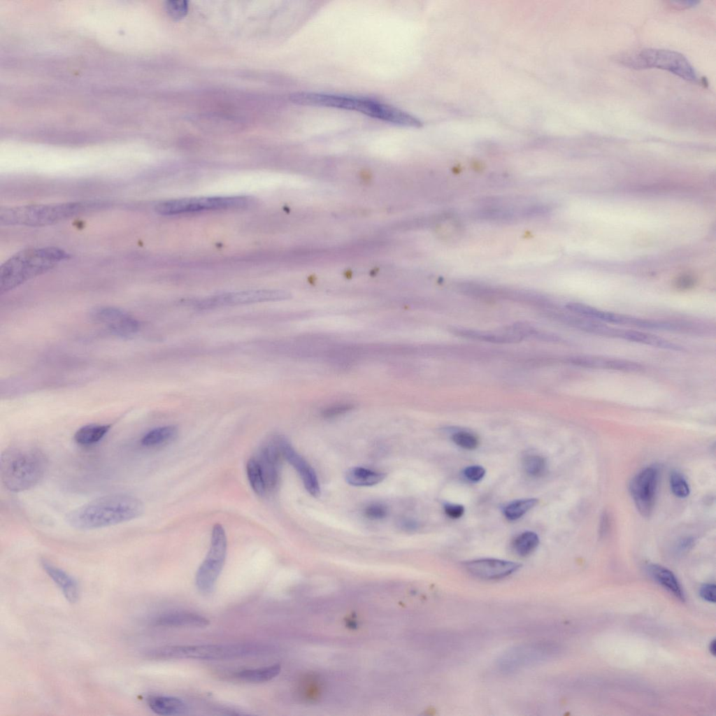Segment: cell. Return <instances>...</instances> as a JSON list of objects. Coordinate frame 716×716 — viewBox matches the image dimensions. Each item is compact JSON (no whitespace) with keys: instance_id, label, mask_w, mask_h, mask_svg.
Instances as JSON below:
<instances>
[{"instance_id":"cell-1","label":"cell","mask_w":716,"mask_h":716,"mask_svg":"<svg viewBox=\"0 0 716 716\" xmlns=\"http://www.w3.org/2000/svg\"><path fill=\"white\" fill-rule=\"evenodd\" d=\"M143 512L140 499L128 494L107 495L70 512L66 521L78 529L103 528L134 520Z\"/></svg>"},{"instance_id":"cell-2","label":"cell","mask_w":716,"mask_h":716,"mask_svg":"<svg viewBox=\"0 0 716 716\" xmlns=\"http://www.w3.org/2000/svg\"><path fill=\"white\" fill-rule=\"evenodd\" d=\"M47 466V458L38 448L26 445L13 446L1 456V480L11 492L26 491L40 482Z\"/></svg>"},{"instance_id":"cell-3","label":"cell","mask_w":716,"mask_h":716,"mask_svg":"<svg viewBox=\"0 0 716 716\" xmlns=\"http://www.w3.org/2000/svg\"><path fill=\"white\" fill-rule=\"evenodd\" d=\"M69 255L48 247L23 250L8 259L0 268V293L7 292L51 269Z\"/></svg>"},{"instance_id":"cell-4","label":"cell","mask_w":716,"mask_h":716,"mask_svg":"<svg viewBox=\"0 0 716 716\" xmlns=\"http://www.w3.org/2000/svg\"><path fill=\"white\" fill-rule=\"evenodd\" d=\"M271 647L257 643H235L191 645H165L152 649L145 656L150 659H187L228 660L268 654Z\"/></svg>"},{"instance_id":"cell-5","label":"cell","mask_w":716,"mask_h":716,"mask_svg":"<svg viewBox=\"0 0 716 716\" xmlns=\"http://www.w3.org/2000/svg\"><path fill=\"white\" fill-rule=\"evenodd\" d=\"M289 100L297 105L336 108L361 113L368 117L394 124L399 118V109L371 99L348 95L298 92L290 94Z\"/></svg>"},{"instance_id":"cell-6","label":"cell","mask_w":716,"mask_h":716,"mask_svg":"<svg viewBox=\"0 0 716 716\" xmlns=\"http://www.w3.org/2000/svg\"><path fill=\"white\" fill-rule=\"evenodd\" d=\"M92 207V203L71 202L5 208L0 210V222L4 225L44 226L81 214Z\"/></svg>"},{"instance_id":"cell-7","label":"cell","mask_w":716,"mask_h":716,"mask_svg":"<svg viewBox=\"0 0 716 716\" xmlns=\"http://www.w3.org/2000/svg\"><path fill=\"white\" fill-rule=\"evenodd\" d=\"M620 61L633 69H660L686 80L697 81L696 72L688 59L681 53L673 50L647 48L624 56Z\"/></svg>"},{"instance_id":"cell-8","label":"cell","mask_w":716,"mask_h":716,"mask_svg":"<svg viewBox=\"0 0 716 716\" xmlns=\"http://www.w3.org/2000/svg\"><path fill=\"white\" fill-rule=\"evenodd\" d=\"M253 203V198L248 196L183 198L162 201L156 205L155 211L162 215H175L203 210L245 208Z\"/></svg>"},{"instance_id":"cell-9","label":"cell","mask_w":716,"mask_h":716,"mask_svg":"<svg viewBox=\"0 0 716 716\" xmlns=\"http://www.w3.org/2000/svg\"><path fill=\"white\" fill-rule=\"evenodd\" d=\"M227 540L220 524L214 525L209 550L195 576L196 587L203 594H210L223 568L227 556Z\"/></svg>"},{"instance_id":"cell-10","label":"cell","mask_w":716,"mask_h":716,"mask_svg":"<svg viewBox=\"0 0 716 716\" xmlns=\"http://www.w3.org/2000/svg\"><path fill=\"white\" fill-rule=\"evenodd\" d=\"M287 294L276 289H248L230 292L210 296L195 302L200 309H210L223 306H238L259 302L284 299Z\"/></svg>"},{"instance_id":"cell-11","label":"cell","mask_w":716,"mask_h":716,"mask_svg":"<svg viewBox=\"0 0 716 716\" xmlns=\"http://www.w3.org/2000/svg\"><path fill=\"white\" fill-rule=\"evenodd\" d=\"M659 478L658 468L648 466L638 472L631 480L629 490L638 512L648 517L653 511Z\"/></svg>"},{"instance_id":"cell-12","label":"cell","mask_w":716,"mask_h":716,"mask_svg":"<svg viewBox=\"0 0 716 716\" xmlns=\"http://www.w3.org/2000/svg\"><path fill=\"white\" fill-rule=\"evenodd\" d=\"M90 317L112 334L123 338L131 337L139 329L138 320L120 308L108 306L96 307L91 310Z\"/></svg>"},{"instance_id":"cell-13","label":"cell","mask_w":716,"mask_h":716,"mask_svg":"<svg viewBox=\"0 0 716 716\" xmlns=\"http://www.w3.org/2000/svg\"><path fill=\"white\" fill-rule=\"evenodd\" d=\"M466 570L472 575L482 580H498L517 571L521 564L517 562L493 558H482L466 561Z\"/></svg>"},{"instance_id":"cell-14","label":"cell","mask_w":716,"mask_h":716,"mask_svg":"<svg viewBox=\"0 0 716 716\" xmlns=\"http://www.w3.org/2000/svg\"><path fill=\"white\" fill-rule=\"evenodd\" d=\"M281 454L299 474L303 485L313 496L320 494V484L313 468L282 437H278Z\"/></svg>"},{"instance_id":"cell-15","label":"cell","mask_w":716,"mask_h":716,"mask_svg":"<svg viewBox=\"0 0 716 716\" xmlns=\"http://www.w3.org/2000/svg\"><path fill=\"white\" fill-rule=\"evenodd\" d=\"M281 454L278 438L266 444L256 459L259 464L266 490H273L278 485Z\"/></svg>"},{"instance_id":"cell-16","label":"cell","mask_w":716,"mask_h":716,"mask_svg":"<svg viewBox=\"0 0 716 716\" xmlns=\"http://www.w3.org/2000/svg\"><path fill=\"white\" fill-rule=\"evenodd\" d=\"M567 362L585 368H603L622 371H638L642 369L638 363L629 360L593 356H575L567 359Z\"/></svg>"},{"instance_id":"cell-17","label":"cell","mask_w":716,"mask_h":716,"mask_svg":"<svg viewBox=\"0 0 716 716\" xmlns=\"http://www.w3.org/2000/svg\"><path fill=\"white\" fill-rule=\"evenodd\" d=\"M154 624L164 627H205L209 624V620L193 612L172 611L157 616Z\"/></svg>"},{"instance_id":"cell-18","label":"cell","mask_w":716,"mask_h":716,"mask_svg":"<svg viewBox=\"0 0 716 716\" xmlns=\"http://www.w3.org/2000/svg\"><path fill=\"white\" fill-rule=\"evenodd\" d=\"M41 562L43 570L59 587L66 599L71 603L77 602L79 599L80 590L76 580L64 570L45 559H42Z\"/></svg>"},{"instance_id":"cell-19","label":"cell","mask_w":716,"mask_h":716,"mask_svg":"<svg viewBox=\"0 0 716 716\" xmlns=\"http://www.w3.org/2000/svg\"><path fill=\"white\" fill-rule=\"evenodd\" d=\"M454 334L462 337L496 343H508L522 341L524 337L512 326L506 329V331L492 332L479 330L454 328L451 329Z\"/></svg>"},{"instance_id":"cell-20","label":"cell","mask_w":716,"mask_h":716,"mask_svg":"<svg viewBox=\"0 0 716 716\" xmlns=\"http://www.w3.org/2000/svg\"><path fill=\"white\" fill-rule=\"evenodd\" d=\"M192 122L199 128L208 131H234L242 128L238 120L219 115H198Z\"/></svg>"},{"instance_id":"cell-21","label":"cell","mask_w":716,"mask_h":716,"mask_svg":"<svg viewBox=\"0 0 716 716\" xmlns=\"http://www.w3.org/2000/svg\"><path fill=\"white\" fill-rule=\"evenodd\" d=\"M149 708L159 715H180L187 711L186 703L177 697L152 695L147 698Z\"/></svg>"},{"instance_id":"cell-22","label":"cell","mask_w":716,"mask_h":716,"mask_svg":"<svg viewBox=\"0 0 716 716\" xmlns=\"http://www.w3.org/2000/svg\"><path fill=\"white\" fill-rule=\"evenodd\" d=\"M647 572L654 580L672 594L675 598L681 601L685 600L683 589L678 580L671 571L660 565L650 564L647 566Z\"/></svg>"},{"instance_id":"cell-23","label":"cell","mask_w":716,"mask_h":716,"mask_svg":"<svg viewBox=\"0 0 716 716\" xmlns=\"http://www.w3.org/2000/svg\"><path fill=\"white\" fill-rule=\"evenodd\" d=\"M617 338L664 349L681 350V346L655 335L640 331L620 329Z\"/></svg>"},{"instance_id":"cell-24","label":"cell","mask_w":716,"mask_h":716,"mask_svg":"<svg viewBox=\"0 0 716 716\" xmlns=\"http://www.w3.org/2000/svg\"><path fill=\"white\" fill-rule=\"evenodd\" d=\"M542 646L523 647L513 650L505 655L501 659V666L507 668H512L529 664L534 660L540 659L543 657Z\"/></svg>"},{"instance_id":"cell-25","label":"cell","mask_w":716,"mask_h":716,"mask_svg":"<svg viewBox=\"0 0 716 716\" xmlns=\"http://www.w3.org/2000/svg\"><path fill=\"white\" fill-rule=\"evenodd\" d=\"M280 672L279 664H273L255 668H248L236 672L234 678L248 683H262L275 678Z\"/></svg>"},{"instance_id":"cell-26","label":"cell","mask_w":716,"mask_h":716,"mask_svg":"<svg viewBox=\"0 0 716 716\" xmlns=\"http://www.w3.org/2000/svg\"><path fill=\"white\" fill-rule=\"evenodd\" d=\"M382 473L363 467H354L345 473L346 482L356 487H368L377 485L385 479Z\"/></svg>"},{"instance_id":"cell-27","label":"cell","mask_w":716,"mask_h":716,"mask_svg":"<svg viewBox=\"0 0 716 716\" xmlns=\"http://www.w3.org/2000/svg\"><path fill=\"white\" fill-rule=\"evenodd\" d=\"M110 429V425L109 424H87L76 431L74 434V440L80 445H92L99 442Z\"/></svg>"},{"instance_id":"cell-28","label":"cell","mask_w":716,"mask_h":716,"mask_svg":"<svg viewBox=\"0 0 716 716\" xmlns=\"http://www.w3.org/2000/svg\"><path fill=\"white\" fill-rule=\"evenodd\" d=\"M177 433L178 429L173 425L157 427L147 432L142 437L141 443L146 447L157 446L173 439Z\"/></svg>"},{"instance_id":"cell-29","label":"cell","mask_w":716,"mask_h":716,"mask_svg":"<svg viewBox=\"0 0 716 716\" xmlns=\"http://www.w3.org/2000/svg\"><path fill=\"white\" fill-rule=\"evenodd\" d=\"M539 544L538 535L530 531H524L517 536L513 540L512 546L514 552L519 556L526 557L531 554Z\"/></svg>"},{"instance_id":"cell-30","label":"cell","mask_w":716,"mask_h":716,"mask_svg":"<svg viewBox=\"0 0 716 716\" xmlns=\"http://www.w3.org/2000/svg\"><path fill=\"white\" fill-rule=\"evenodd\" d=\"M538 503L536 498L519 499L510 502L503 508V514L509 520H516L535 507Z\"/></svg>"},{"instance_id":"cell-31","label":"cell","mask_w":716,"mask_h":716,"mask_svg":"<svg viewBox=\"0 0 716 716\" xmlns=\"http://www.w3.org/2000/svg\"><path fill=\"white\" fill-rule=\"evenodd\" d=\"M246 468L248 478L254 492L259 496L264 495L266 489L257 460L255 458L249 459Z\"/></svg>"},{"instance_id":"cell-32","label":"cell","mask_w":716,"mask_h":716,"mask_svg":"<svg viewBox=\"0 0 716 716\" xmlns=\"http://www.w3.org/2000/svg\"><path fill=\"white\" fill-rule=\"evenodd\" d=\"M546 467V461L542 456L528 455L523 459V468L525 472L531 476H541L545 472Z\"/></svg>"},{"instance_id":"cell-33","label":"cell","mask_w":716,"mask_h":716,"mask_svg":"<svg viewBox=\"0 0 716 716\" xmlns=\"http://www.w3.org/2000/svg\"><path fill=\"white\" fill-rule=\"evenodd\" d=\"M670 485L673 494L679 498H685L689 494V485L684 476L678 471H673L670 476Z\"/></svg>"},{"instance_id":"cell-34","label":"cell","mask_w":716,"mask_h":716,"mask_svg":"<svg viewBox=\"0 0 716 716\" xmlns=\"http://www.w3.org/2000/svg\"><path fill=\"white\" fill-rule=\"evenodd\" d=\"M453 442L465 450H474L479 444L478 438L466 431H457L452 435Z\"/></svg>"},{"instance_id":"cell-35","label":"cell","mask_w":716,"mask_h":716,"mask_svg":"<svg viewBox=\"0 0 716 716\" xmlns=\"http://www.w3.org/2000/svg\"><path fill=\"white\" fill-rule=\"evenodd\" d=\"M165 8L168 15L174 20L182 19L188 13V2L185 0H169Z\"/></svg>"},{"instance_id":"cell-36","label":"cell","mask_w":716,"mask_h":716,"mask_svg":"<svg viewBox=\"0 0 716 716\" xmlns=\"http://www.w3.org/2000/svg\"><path fill=\"white\" fill-rule=\"evenodd\" d=\"M464 475L471 482H478L485 476V469L479 465L469 466L464 470Z\"/></svg>"},{"instance_id":"cell-37","label":"cell","mask_w":716,"mask_h":716,"mask_svg":"<svg viewBox=\"0 0 716 716\" xmlns=\"http://www.w3.org/2000/svg\"><path fill=\"white\" fill-rule=\"evenodd\" d=\"M364 515L369 519L379 520L386 516L387 510L385 506L380 504L373 503L366 508Z\"/></svg>"},{"instance_id":"cell-38","label":"cell","mask_w":716,"mask_h":716,"mask_svg":"<svg viewBox=\"0 0 716 716\" xmlns=\"http://www.w3.org/2000/svg\"><path fill=\"white\" fill-rule=\"evenodd\" d=\"M701 597L710 603L715 602V585L708 583L702 585L699 590Z\"/></svg>"},{"instance_id":"cell-39","label":"cell","mask_w":716,"mask_h":716,"mask_svg":"<svg viewBox=\"0 0 716 716\" xmlns=\"http://www.w3.org/2000/svg\"><path fill=\"white\" fill-rule=\"evenodd\" d=\"M445 514L452 519H458L464 513L463 506L455 503H446L444 505Z\"/></svg>"},{"instance_id":"cell-40","label":"cell","mask_w":716,"mask_h":716,"mask_svg":"<svg viewBox=\"0 0 716 716\" xmlns=\"http://www.w3.org/2000/svg\"><path fill=\"white\" fill-rule=\"evenodd\" d=\"M350 409H351V406L350 405L338 404L324 410L322 412V415L324 417H333L341 414L345 413Z\"/></svg>"},{"instance_id":"cell-41","label":"cell","mask_w":716,"mask_h":716,"mask_svg":"<svg viewBox=\"0 0 716 716\" xmlns=\"http://www.w3.org/2000/svg\"><path fill=\"white\" fill-rule=\"evenodd\" d=\"M610 520L609 516L606 512L603 513L601 517L600 525H599V535L600 537H603L609 529Z\"/></svg>"},{"instance_id":"cell-42","label":"cell","mask_w":716,"mask_h":716,"mask_svg":"<svg viewBox=\"0 0 716 716\" xmlns=\"http://www.w3.org/2000/svg\"><path fill=\"white\" fill-rule=\"evenodd\" d=\"M698 1H671L669 6L675 9H684L689 7H692L698 3Z\"/></svg>"},{"instance_id":"cell-43","label":"cell","mask_w":716,"mask_h":716,"mask_svg":"<svg viewBox=\"0 0 716 716\" xmlns=\"http://www.w3.org/2000/svg\"><path fill=\"white\" fill-rule=\"evenodd\" d=\"M694 540L692 538L687 537L680 540L679 543V548L681 550H686L693 546Z\"/></svg>"},{"instance_id":"cell-44","label":"cell","mask_w":716,"mask_h":716,"mask_svg":"<svg viewBox=\"0 0 716 716\" xmlns=\"http://www.w3.org/2000/svg\"><path fill=\"white\" fill-rule=\"evenodd\" d=\"M692 283H693V280L692 278H690L689 276L682 277L678 281L679 285L680 287H687L689 285H692Z\"/></svg>"},{"instance_id":"cell-45","label":"cell","mask_w":716,"mask_h":716,"mask_svg":"<svg viewBox=\"0 0 716 716\" xmlns=\"http://www.w3.org/2000/svg\"><path fill=\"white\" fill-rule=\"evenodd\" d=\"M715 648H716V647H715V640L714 639V640H713L710 643V645H709V650H710V653L713 655H714V656L715 655V652H716V649Z\"/></svg>"}]
</instances>
